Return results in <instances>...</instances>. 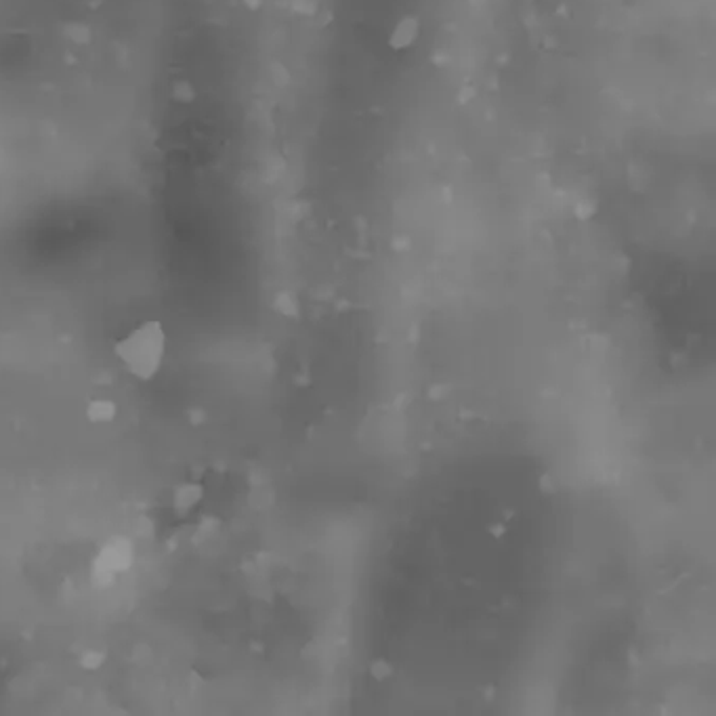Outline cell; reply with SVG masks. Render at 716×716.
Listing matches in <instances>:
<instances>
[{"mask_svg":"<svg viewBox=\"0 0 716 716\" xmlns=\"http://www.w3.org/2000/svg\"><path fill=\"white\" fill-rule=\"evenodd\" d=\"M116 357L124 364L128 374L139 380H151L160 372L166 355V332L158 319L141 322L124 339L113 344Z\"/></svg>","mask_w":716,"mask_h":716,"instance_id":"6da1fadb","label":"cell"},{"mask_svg":"<svg viewBox=\"0 0 716 716\" xmlns=\"http://www.w3.org/2000/svg\"><path fill=\"white\" fill-rule=\"evenodd\" d=\"M135 561L133 542L126 536H113L97 553L93 563V580L99 586L112 584L116 576L128 571Z\"/></svg>","mask_w":716,"mask_h":716,"instance_id":"7a4b0ae2","label":"cell"},{"mask_svg":"<svg viewBox=\"0 0 716 716\" xmlns=\"http://www.w3.org/2000/svg\"><path fill=\"white\" fill-rule=\"evenodd\" d=\"M202 498H204V488L195 481H185L173 491V511L177 515H188L200 504Z\"/></svg>","mask_w":716,"mask_h":716,"instance_id":"3957f363","label":"cell"},{"mask_svg":"<svg viewBox=\"0 0 716 716\" xmlns=\"http://www.w3.org/2000/svg\"><path fill=\"white\" fill-rule=\"evenodd\" d=\"M84 414H86V420L93 424H108L118 416V404L108 397H97L86 404Z\"/></svg>","mask_w":716,"mask_h":716,"instance_id":"277c9868","label":"cell"},{"mask_svg":"<svg viewBox=\"0 0 716 716\" xmlns=\"http://www.w3.org/2000/svg\"><path fill=\"white\" fill-rule=\"evenodd\" d=\"M418 30H420V28H418V21H416L414 17H404V19L395 26V30H393V34H391V40H389L391 48H395V51H404V48L412 46L416 36H418Z\"/></svg>","mask_w":716,"mask_h":716,"instance_id":"5b68a950","label":"cell"},{"mask_svg":"<svg viewBox=\"0 0 716 716\" xmlns=\"http://www.w3.org/2000/svg\"><path fill=\"white\" fill-rule=\"evenodd\" d=\"M108 660V651L101 647H93V649H84L80 653V666L84 670H99Z\"/></svg>","mask_w":716,"mask_h":716,"instance_id":"8992f818","label":"cell"},{"mask_svg":"<svg viewBox=\"0 0 716 716\" xmlns=\"http://www.w3.org/2000/svg\"><path fill=\"white\" fill-rule=\"evenodd\" d=\"M188 420L193 424V426H198V424H202L204 420H206V416H204V412L202 410H188Z\"/></svg>","mask_w":716,"mask_h":716,"instance_id":"52a82bcc","label":"cell"}]
</instances>
